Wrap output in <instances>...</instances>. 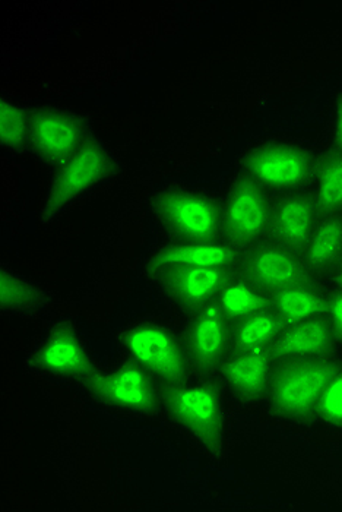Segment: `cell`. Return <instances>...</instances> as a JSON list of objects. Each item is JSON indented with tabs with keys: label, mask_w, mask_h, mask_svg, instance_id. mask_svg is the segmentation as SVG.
<instances>
[{
	"label": "cell",
	"mask_w": 342,
	"mask_h": 512,
	"mask_svg": "<svg viewBox=\"0 0 342 512\" xmlns=\"http://www.w3.org/2000/svg\"><path fill=\"white\" fill-rule=\"evenodd\" d=\"M85 385L100 403L122 412L147 416L160 406L154 376L132 360L95 372Z\"/></svg>",
	"instance_id": "8"
},
{
	"label": "cell",
	"mask_w": 342,
	"mask_h": 512,
	"mask_svg": "<svg viewBox=\"0 0 342 512\" xmlns=\"http://www.w3.org/2000/svg\"><path fill=\"white\" fill-rule=\"evenodd\" d=\"M281 321L277 315L259 314L242 319V324L234 335V343L240 350L265 349L280 333Z\"/></svg>",
	"instance_id": "23"
},
{
	"label": "cell",
	"mask_w": 342,
	"mask_h": 512,
	"mask_svg": "<svg viewBox=\"0 0 342 512\" xmlns=\"http://www.w3.org/2000/svg\"><path fill=\"white\" fill-rule=\"evenodd\" d=\"M246 274L256 287L281 292L300 284L303 267L287 246L265 245L247 258Z\"/></svg>",
	"instance_id": "11"
},
{
	"label": "cell",
	"mask_w": 342,
	"mask_h": 512,
	"mask_svg": "<svg viewBox=\"0 0 342 512\" xmlns=\"http://www.w3.org/2000/svg\"><path fill=\"white\" fill-rule=\"evenodd\" d=\"M340 366L328 360L302 359L288 363L269 382L272 409L288 420H307Z\"/></svg>",
	"instance_id": "6"
},
{
	"label": "cell",
	"mask_w": 342,
	"mask_h": 512,
	"mask_svg": "<svg viewBox=\"0 0 342 512\" xmlns=\"http://www.w3.org/2000/svg\"><path fill=\"white\" fill-rule=\"evenodd\" d=\"M316 412L331 428L342 431V369H338L326 385Z\"/></svg>",
	"instance_id": "25"
},
{
	"label": "cell",
	"mask_w": 342,
	"mask_h": 512,
	"mask_svg": "<svg viewBox=\"0 0 342 512\" xmlns=\"http://www.w3.org/2000/svg\"><path fill=\"white\" fill-rule=\"evenodd\" d=\"M171 419L189 432L209 453L221 454L224 444L223 400L211 384L173 385L164 395Z\"/></svg>",
	"instance_id": "5"
},
{
	"label": "cell",
	"mask_w": 342,
	"mask_h": 512,
	"mask_svg": "<svg viewBox=\"0 0 342 512\" xmlns=\"http://www.w3.org/2000/svg\"><path fill=\"white\" fill-rule=\"evenodd\" d=\"M316 205L325 213L342 210V156L323 164L316 188Z\"/></svg>",
	"instance_id": "24"
},
{
	"label": "cell",
	"mask_w": 342,
	"mask_h": 512,
	"mask_svg": "<svg viewBox=\"0 0 342 512\" xmlns=\"http://www.w3.org/2000/svg\"><path fill=\"white\" fill-rule=\"evenodd\" d=\"M329 314H331V324L335 333L342 338V290L332 297L328 305Z\"/></svg>",
	"instance_id": "26"
},
{
	"label": "cell",
	"mask_w": 342,
	"mask_h": 512,
	"mask_svg": "<svg viewBox=\"0 0 342 512\" xmlns=\"http://www.w3.org/2000/svg\"><path fill=\"white\" fill-rule=\"evenodd\" d=\"M88 139L85 120L71 110L44 106L30 113L28 151L47 166L59 169Z\"/></svg>",
	"instance_id": "7"
},
{
	"label": "cell",
	"mask_w": 342,
	"mask_h": 512,
	"mask_svg": "<svg viewBox=\"0 0 342 512\" xmlns=\"http://www.w3.org/2000/svg\"><path fill=\"white\" fill-rule=\"evenodd\" d=\"M158 226L183 243L214 242L223 226V211L207 192L174 186L161 191L152 205Z\"/></svg>",
	"instance_id": "3"
},
{
	"label": "cell",
	"mask_w": 342,
	"mask_h": 512,
	"mask_svg": "<svg viewBox=\"0 0 342 512\" xmlns=\"http://www.w3.org/2000/svg\"><path fill=\"white\" fill-rule=\"evenodd\" d=\"M316 207L303 195H291L278 202L271 214V226L281 245L303 248L315 230Z\"/></svg>",
	"instance_id": "15"
},
{
	"label": "cell",
	"mask_w": 342,
	"mask_h": 512,
	"mask_svg": "<svg viewBox=\"0 0 342 512\" xmlns=\"http://www.w3.org/2000/svg\"><path fill=\"white\" fill-rule=\"evenodd\" d=\"M120 347L128 360L166 382L170 387L183 384L189 371V356L176 334L160 322L141 319L123 328Z\"/></svg>",
	"instance_id": "4"
},
{
	"label": "cell",
	"mask_w": 342,
	"mask_h": 512,
	"mask_svg": "<svg viewBox=\"0 0 342 512\" xmlns=\"http://www.w3.org/2000/svg\"><path fill=\"white\" fill-rule=\"evenodd\" d=\"M25 363L33 374L56 382L85 384L97 372L87 338L68 318L47 328Z\"/></svg>",
	"instance_id": "2"
},
{
	"label": "cell",
	"mask_w": 342,
	"mask_h": 512,
	"mask_svg": "<svg viewBox=\"0 0 342 512\" xmlns=\"http://www.w3.org/2000/svg\"><path fill=\"white\" fill-rule=\"evenodd\" d=\"M228 341L226 315L220 306L208 305L196 315L189 330V357L198 368L211 369L220 362Z\"/></svg>",
	"instance_id": "13"
},
{
	"label": "cell",
	"mask_w": 342,
	"mask_h": 512,
	"mask_svg": "<svg viewBox=\"0 0 342 512\" xmlns=\"http://www.w3.org/2000/svg\"><path fill=\"white\" fill-rule=\"evenodd\" d=\"M332 346V330L322 319L291 325L275 341L272 356L284 360L315 359Z\"/></svg>",
	"instance_id": "16"
},
{
	"label": "cell",
	"mask_w": 342,
	"mask_h": 512,
	"mask_svg": "<svg viewBox=\"0 0 342 512\" xmlns=\"http://www.w3.org/2000/svg\"><path fill=\"white\" fill-rule=\"evenodd\" d=\"M245 169L249 179L259 186L288 191L307 182L312 173V158L294 142L271 141L247 154Z\"/></svg>",
	"instance_id": "9"
},
{
	"label": "cell",
	"mask_w": 342,
	"mask_h": 512,
	"mask_svg": "<svg viewBox=\"0 0 342 512\" xmlns=\"http://www.w3.org/2000/svg\"><path fill=\"white\" fill-rule=\"evenodd\" d=\"M337 280H338V284H340V286L342 287V261H341V265H340V270H338Z\"/></svg>",
	"instance_id": "28"
},
{
	"label": "cell",
	"mask_w": 342,
	"mask_h": 512,
	"mask_svg": "<svg viewBox=\"0 0 342 512\" xmlns=\"http://www.w3.org/2000/svg\"><path fill=\"white\" fill-rule=\"evenodd\" d=\"M114 173L116 160L112 151L100 139H88L71 160L57 169L44 195L41 221L52 223L69 208L93 194L95 189L109 182Z\"/></svg>",
	"instance_id": "1"
},
{
	"label": "cell",
	"mask_w": 342,
	"mask_h": 512,
	"mask_svg": "<svg viewBox=\"0 0 342 512\" xmlns=\"http://www.w3.org/2000/svg\"><path fill=\"white\" fill-rule=\"evenodd\" d=\"M221 312L228 318L246 319L264 312L266 300L256 287L247 283L226 284L218 302Z\"/></svg>",
	"instance_id": "22"
},
{
	"label": "cell",
	"mask_w": 342,
	"mask_h": 512,
	"mask_svg": "<svg viewBox=\"0 0 342 512\" xmlns=\"http://www.w3.org/2000/svg\"><path fill=\"white\" fill-rule=\"evenodd\" d=\"M271 223L268 199L252 179H240L231 186L223 211V224L234 243L246 245L264 235Z\"/></svg>",
	"instance_id": "10"
},
{
	"label": "cell",
	"mask_w": 342,
	"mask_h": 512,
	"mask_svg": "<svg viewBox=\"0 0 342 512\" xmlns=\"http://www.w3.org/2000/svg\"><path fill=\"white\" fill-rule=\"evenodd\" d=\"M223 375L237 397L256 400L271 382V355L264 349L240 350L239 355L228 360Z\"/></svg>",
	"instance_id": "14"
},
{
	"label": "cell",
	"mask_w": 342,
	"mask_h": 512,
	"mask_svg": "<svg viewBox=\"0 0 342 512\" xmlns=\"http://www.w3.org/2000/svg\"><path fill=\"white\" fill-rule=\"evenodd\" d=\"M52 305V297L36 281L8 267L0 270V308L3 314L34 316Z\"/></svg>",
	"instance_id": "17"
},
{
	"label": "cell",
	"mask_w": 342,
	"mask_h": 512,
	"mask_svg": "<svg viewBox=\"0 0 342 512\" xmlns=\"http://www.w3.org/2000/svg\"><path fill=\"white\" fill-rule=\"evenodd\" d=\"M342 255V218L331 217L313 230L306 243V262L312 270L332 267Z\"/></svg>",
	"instance_id": "20"
},
{
	"label": "cell",
	"mask_w": 342,
	"mask_h": 512,
	"mask_svg": "<svg viewBox=\"0 0 342 512\" xmlns=\"http://www.w3.org/2000/svg\"><path fill=\"white\" fill-rule=\"evenodd\" d=\"M233 258V248L221 243H180L157 249L147 265L152 273L164 274L180 268H226Z\"/></svg>",
	"instance_id": "12"
},
{
	"label": "cell",
	"mask_w": 342,
	"mask_h": 512,
	"mask_svg": "<svg viewBox=\"0 0 342 512\" xmlns=\"http://www.w3.org/2000/svg\"><path fill=\"white\" fill-rule=\"evenodd\" d=\"M335 139L340 145L342 151V100L338 103L337 110H335Z\"/></svg>",
	"instance_id": "27"
},
{
	"label": "cell",
	"mask_w": 342,
	"mask_h": 512,
	"mask_svg": "<svg viewBox=\"0 0 342 512\" xmlns=\"http://www.w3.org/2000/svg\"><path fill=\"white\" fill-rule=\"evenodd\" d=\"M30 115L17 101L2 97L0 100V139L9 153L28 151Z\"/></svg>",
	"instance_id": "21"
},
{
	"label": "cell",
	"mask_w": 342,
	"mask_h": 512,
	"mask_svg": "<svg viewBox=\"0 0 342 512\" xmlns=\"http://www.w3.org/2000/svg\"><path fill=\"white\" fill-rule=\"evenodd\" d=\"M167 292L183 305H201L226 286L224 268H180L164 273Z\"/></svg>",
	"instance_id": "18"
},
{
	"label": "cell",
	"mask_w": 342,
	"mask_h": 512,
	"mask_svg": "<svg viewBox=\"0 0 342 512\" xmlns=\"http://www.w3.org/2000/svg\"><path fill=\"white\" fill-rule=\"evenodd\" d=\"M326 309L325 299L310 287L296 286L277 292L275 296V311L281 322L288 325L310 321L321 315Z\"/></svg>",
	"instance_id": "19"
}]
</instances>
